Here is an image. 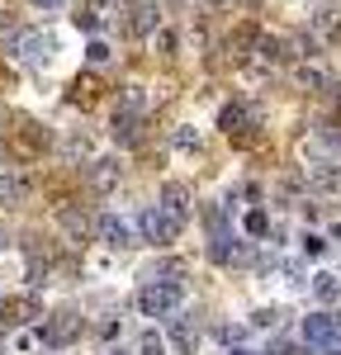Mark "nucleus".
Returning a JSON list of instances; mask_svg holds the SVG:
<instances>
[{
    "instance_id": "nucleus-1",
    "label": "nucleus",
    "mask_w": 341,
    "mask_h": 355,
    "mask_svg": "<svg viewBox=\"0 0 341 355\" xmlns=\"http://www.w3.org/2000/svg\"><path fill=\"white\" fill-rule=\"evenodd\" d=\"M180 303H185V284L180 279H152V284H142V294H138L142 318H170Z\"/></svg>"
},
{
    "instance_id": "nucleus-2",
    "label": "nucleus",
    "mask_w": 341,
    "mask_h": 355,
    "mask_svg": "<svg viewBox=\"0 0 341 355\" xmlns=\"http://www.w3.org/2000/svg\"><path fill=\"white\" fill-rule=\"evenodd\" d=\"M304 341L317 355H341V318L337 313H308L304 318Z\"/></svg>"
},
{
    "instance_id": "nucleus-3",
    "label": "nucleus",
    "mask_w": 341,
    "mask_h": 355,
    "mask_svg": "<svg viewBox=\"0 0 341 355\" xmlns=\"http://www.w3.org/2000/svg\"><path fill=\"white\" fill-rule=\"evenodd\" d=\"M5 53H15L24 67H48V57H53V38L28 28V33H15V38H10V48H5Z\"/></svg>"
},
{
    "instance_id": "nucleus-4",
    "label": "nucleus",
    "mask_w": 341,
    "mask_h": 355,
    "mask_svg": "<svg viewBox=\"0 0 341 355\" xmlns=\"http://www.w3.org/2000/svg\"><path fill=\"white\" fill-rule=\"evenodd\" d=\"M180 227H185V223L175 218V214H166L161 204H152V209L142 214V237L157 242V246H170L175 237H180Z\"/></svg>"
},
{
    "instance_id": "nucleus-5",
    "label": "nucleus",
    "mask_w": 341,
    "mask_h": 355,
    "mask_svg": "<svg viewBox=\"0 0 341 355\" xmlns=\"http://www.w3.org/2000/svg\"><path fill=\"white\" fill-rule=\"evenodd\" d=\"M76 331H81V318H76V313H57V318L43 322L38 336H43V346H71V341H76Z\"/></svg>"
},
{
    "instance_id": "nucleus-6",
    "label": "nucleus",
    "mask_w": 341,
    "mask_h": 355,
    "mask_svg": "<svg viewBox=\"0 0 341 355\" xmlns=\"http://www.w3.org/2000/svg\"><path fill=\"white\" fill-rule=\"evenodd\" d=\"M24 194H28L24 171H19V166H10V162H0V209H15V204H24Z\"/></svg>"
},
{
    "instance_id": "nucleus-7",
    "label": "nucleus",
    "mask_w": 341,
    "mask_h": 355,
    "mask_svg": "<svg viewBox=\"0 0 341 355\" xmlns=\"http://www.w3.org/2000/svg\"><path fill=\"white\" fill-rule=\"evenodd\" d=\"M218 128H223L227 137H247L252 128H261V123H256V114L247 110V105H223V110H218Z\"/></svg>"
},
{
    "instance_id": "nucleus-8",
    "label": "nucleus",
    "mask_w": 341,
    "mask_h": 355,
    "mask_svg": "<svg viewBox=\"0 0 341 355\" xmlns=\"http://www.w3.org/2000/svg\"><path fill=\"white\" fill-rule=\"evenodd\" d=\"M110 10H114L110 0H85L71 19H76V28H85V33H100V28L110 24Z\"/></svg>"
},
{
    "instance_id": "nucleus-9",
    "label": "nucleus",
    "mask_w": 341,
    "mask_h": 355,
    "mask_svg": "<svg viewBox=\"0 0 341 355\" xmlns=\"http://www.w3.org/2000/svg\"><path fill=\"white\" fill-rule=\"evenodd\" d=\"M43 142H48V133H43L33 119H19V128H15V147H19V157H33Z\"/></svg>"
},
{
    "instance_id": "nucleus-10",
    "label": "nucleus",
    "mask_w": 341,
    "mask_h": 355,
    "mask_svg": "<svg viewBox=\"0 0 341 355\" xmlns=\"http://www.w3.org/2000/svg\"><path fill=\"white\" fill-rule=\"evenodd\" d=\"M100 237H105V246H133V227L119 218V214H105L100 218Z\"/></svg>"
},
{
    "instance_id": "nucleus-11",
    "label": "nucleus",
    "mask_w": 341,
    "mask_h": 355,
    "mask_svg": "<svg viewBox=\"0 0 341 355\" xmlns=\"http://www.w3.org/2000/svg\"><path fill=\"white\" fill-rule=\"evenodd\" d=\"M161 209H166V214H175V218L185 223V218H190V190H185L180 180H170L166 190H161Z\"/></svg>"
},
{
    "instance_id": "nucleus-12",
    "label": "nucleus",
    "mask_w": 341,
    "mask_h": 355,
    "mask_svg": "<svg viewBox=\"0 0 341 355\" xmlns=\"http://www.w3.org/2000/svg\"><path fill=\"white\" fill-rule=\"evenodd\" d=\"M138 137H142V114L119 110V114H114V142H123V147H128V142H138Z\"/></svg>"
},
{
    "instance_id": "nucleus-13",
    "label": "nucleus",
    "mask_w": 341,
    "mask_h": 355,
    "mask_svg": "<svg viewBox=\"0 0 341 355\" xmlns=\"http://www.w3.org/2000/svg\"><path fill=\"white\" fill-rule=\"evenodd\" d=\"M90 185H95L100 194H110L114 185H119V162H110V157H105V162H95V171H90Z\"/></svg>"
},
{
    "instance_id": "nucleus-14",
    "label": "nucleus",
    "mask_w": 341,
    "mask_h": 355,
    "mask_svg": "<svg viewBox=\"0 0 341 355\" xmlns=\"http://www.w3.org/2000/svg\"><path fill=\"white\" fill-rule=\"evenodd\" d=\"M313 294L322 303H332V299H341V275H332V270H322V275H313Z\"/></svg>"
},
{
    "instance_id": "nucleus-15",
    "label": "nucleus",
    "mask_w": 341,
    "mask_h": 355,
    "mask_svg": "<svg viewBox=\"0 0 341 355\" xmlns=\"http://www.w3.org/2000/svg\"><path fill=\"white\" fill-rule=\"evenodd\" d=\"M256 57L261 62H284V43L270 38V33H256Z\"/></svg>"
},
{
    "instance_id": "nucleus-16",
    "label": "nucleus",
    "mask_w": 341,
    "mask_h": 355,
    "mask_svg": "<svg viewBox=\"0 0 341 355\" xmlns=\"http://www.w3.org/2000/svg\"><path fill=\"white\" fill-rule=\"evenodd\" d=\"M152 28H157V10H152V5H142V10H133V33H138V38H147Z\"/></svg>"
},
{
    "instance_id": "nucleus-17",
    "label": "nucleus",
    "mask_w": 341,
    "mask_h": 355,
    "mask_svg": "<svg viewBox=\"0 0 341 355\" xmlns=\"http://www.w3.org/2000/svg\"><path fill=\"white\" fill-rule=\"evenodd\" d=\"M170 341H175V351H195V331H190V322H175V331H170Z\"/></svg>"
},
{
    "instance_id": "nucleus-18",
    "label": "nucleus",
    "mask_w": 341,
    "mask_h": 355,
    "mask_svg": "<svg viewBox=\"0 0 341 355\" xmlns=\"http://www.w3.org/2000/svg\"><path fill=\"white\" fill-rule=\"evenodd\" d=\"M299 85H308V90H327V76H322L317 67H299Z\"/></svg>"
},
{
    "instance_id": "nucleus-19",
    "label": "nucleus",
    "mask_w": 341,
    "mask_h": 355,
    "mask_svg": "<svg viewBox=\"0 0 341 355\" xmlns=\"http://www.w3.org/2000/svg\"><path fill=\"white\" fill-rule=\"evenodd\" d=\"M85 62H90V67L110 62V43H105V38H90V48H85Z\"/></svg>"
},
{
    "instance_id": "nucleus-20",
    "label": "nucleus",
    "mask_w": 341,
    "mask_h": 355,
    "mask_svg": "<svg viewBox=\"0 0 341 355\" xmlns=\"http://www.w3.org/2000/svg\"><path fill=\"white\" fill-rule=\"evenodd\" d=\"M175 147L180 152H199V133L195 128H175Z\"/></svg>"
},
{
    "instance_id": "nucleus-21",
    "label": "nucleus",
    "mask_w": 341,
    "mask_h": 355,
    "mask_svg": "<svg viewBox=\"0 0 341 355\" xmlns=\"http://www.w3.org/2000/svg\"><path fill=\"white\" fill-rule=\"evenodd\" d=\"M265 227H270V218H265L261 209H256V214H247V232H252V237H265Z\"/></svg>"
},
{
    "instance_id": "nucleus-22",
    "label": "nucleus",
    "mask_w": 341,
    "mask_h": 355,
    "mask_svg": "<svg viewBox=\"0 0 341 355\" xmlns=\"http://www.w3.org/2000/svg\"><path fill=\"white\" fill-rule=\"evenodd\" d=\"M327 251V237H317V232H304V256H322Z\"/></svg>"
},
{
    "instance_id": "nucleus-23",
    "label": "nucleus",
    "mask_w": 341,
    "mask_h": 355,
    "mask_svg": "<svg viewBox=\"0 0 341 355\" xmlns=\"http://www.w3.org/2000/svg\"><path fill=\"white\" fill-rule=\"evenodd\" d=\"M280 322V313L275 308H261V313H252V327H275Z\"/></svg>"
},
{
    "instance_id": "nucleus-24",
    "label": "nucleus",
    "mask_w": 341,
    "mask_h": 355,
    "mask_svg": "<svg viewBox=\"0 0 341 355\" xmlns=\"http://www.w3.org/2000/svg\"><path fill=\"white\" fill-rule=\"evenodd\" d=\"M161 351H166V341H161L157 331H147V336H142V355H161Z\"/></svg>"
},
{
    "instance_id": "nucleus-25",
    "label": "nucleus",
    "mask_w": 341,
    "mask_h": 355,
    "mask_svg": "<svg viewBox=\"0 0 341 355\" xmlns=\"http://www.w3.org/2000/svg\"><path fill=\"white\" fill-rule=\"evenodd\" d=\"M38 10H62V0H38Z\"/></svg>"
},
{
    "instance_id": "nucleus-26",
    "label": "nucleus",
    "mask_w": 341,
    "mask_h": 355,
    "mask_svg": "<svg viewBox=\"0 0 341 355\" xmlns=\"http://www.w3.org/2000/svg\"><path fill=\"white\" fill-rule=\"evenodd\" d=\"M242 5H247V10H261V5H265V0H242Z\"/></svg>"
},
{
    "instance_id": "nucleus-27",
    "label": "nucleus",
    "mask_w": 341,
    "mask_h": 355,
    "mask_svg": "<svg viewBox=\"0 0 341 355\" xmlns=\"http://www.w3.org/2000/svg\"><path fill=\"white\" fill-rule=\"evenodd\" d=\"M204 5H227V0H204Z\"/></svg>"
},
{
    "instance_id": "nucleus-28",
    "label": "nucleus",
    "mask_w": 341,
    "mask_h": 355,
    "mask_svg": "<svg viewBox=\"0 0 341 355\" xmlns=\"http://www.w3.org/2000/svg\"><path fill=\"white\" fill-rule=\"evenodd\" d=\"M110 355H123V351H110Z\"/></svg>"
},
{
    "instance_id": "nucleus-29",
    "label": "nucleus",
    "mask_w": 341,
    "mask_h": 355,
    "mask_svg": "<svg viewBox=\"0 0 341 355\" xmlns=\"http://www.w3.org/2000/svg\"><path fill=\"white\" fill-rule=\"evenodd\" d=\"M0 299H5V289H0Z\"/></svg>"
},
{
    "instance_id": "nucleus-30",
    "label": "nucleus",
    "mask_w": 341,
    "mask_h": 355,
    "mask_svg": "<svg viewBox=\"0 0 341 355\" xmlns=\"http://www.w3.org/2000/svg\"><path fill=\"white\" fill-rule=\"evenodd\" d=\"M0 147H5V137H0Z\"/></svg>"
},
{
    "instance_id": "nucleus-31",
    "label": "nucleus",
    "mask_w": 341,
    "mask_h": 355,
    "mask_svg": "<svg viewBox=\"0 0 341 355\" xmlns=\"http://www.w3.org/2000/svg\"><path fill=\"white\" fill-rule=\"evenodd\" d=\"M237 355H247V351H237Z\"/></svg>"
},
{
    "instance_id": "nucleus-32",
    "label": "nucleus",
    "mask_w": 341,
    "mask_h": 355,
    "mask_svg": "<svg viewBox=\"0 0 341 355\" xmlns=\"http://www.w3.org/2000/svg\"><path fill=\"white\" fill-rule=\"evenodd\" d=\"M0 119H5V114H0Z\"/></svg>"
}]
</instances>
